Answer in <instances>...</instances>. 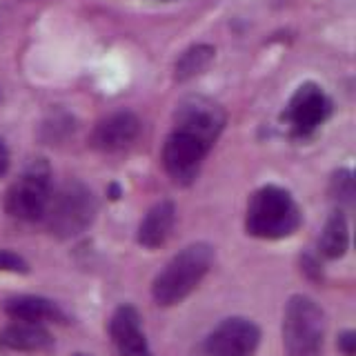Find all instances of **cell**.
Listing matches in <instances>:
<instances>
[{
    "instance_id": "8fae6325",
    "label": "cell",
    "mask_w": 356,
    "mask_h": 356,
    "mask_svg": "<svg viewBox=\"0 0 356 356\" xmlns=\"http://www.w3.org/2000/svg\"><path fill=\"white\" fill-rule=\"evenodd\" d=\"M140 120L131 111H116L109 114L94 127L92 134V147L105 154H116L127 149L129 145L138 138Z\"/></svg>"
},
{
    "instance_id": "7a4b0ae2",
    "label": "cell",
    "mask_w": 356,
    "mask_h": 356,
    "mask_svg": "<svg viewBox=\"0 0 356 356\" xmlns=\"http://www.w3.org/2000/svg\"><path fill=\"white\" fill-rule=\"evenodd\" d=\"M300 225H303V211L285 187L263 185L252 194L245 214V229L250 236L281 241L296 234Z\"/></svg>"
},
{
    "instance_id": "3957f363",
    "label": "cell",
    "mask_w": 356,
    "mask_h": 356,
    "mask_svg": "<svg viewBox=\"0 0 356 356\" xmlns=\"http://www.w3.org/2000/svg\"><path fill=\"white\" fill-rule=\"evenodd\" d=\"M96 214L98 200L94 192L81 181H72L51 192L42 220L51 236L67 241L81 236L87 227H92Z\"/></svg>"
},
{
    "instance_id": "e0dca14e",
    "label": "cell",
    "mask_w": 356,
    "mask_h": 356,
    "mask_svg": "<svg viewBox=\"0 0 356 356\" xmlns=\"http://www.w3.org/2000/svg\"><path fill=\"white\" fill-rule=\"evenodd\" d=\"M332 198L337 200L339 205H352L354 200V178L350 170H339L332 178Z\"/></svg>"
},
{
    "instance_id": "277c9868",
    "label": "cell",
    "mask_w": 356,
    "mask_h": 356,
    "mask_svg": "<svg viewBox=\"0 0 356 356\" xmlns=\"http://www.w3.org/2000/svg\"><path fill=\"white\" fill-rule=\"evenodd\" d=\"M325 341V312L314 298L294 294L283 312L285 356H321Z\"/></svg>"
},
{
    "instance_id": "7c38bea8",
    "label": "cell",
    "mask_w": 356,
    "mask_h": 356,
    "mask_svg": "<svg viewBox=\"0 0 356 356\" xmlns=\"http://www.w3.org/2000/svg\"><path fill=\"white\" fill-rule=\"evenodd\" d=\"M3 309L9 318L22 323H36V325H44V323H67V316L58 303L36 294L11 296L5 300Z\"/></svg>"
},
{
    "instance_id": "5b68a950",
    "label": "cell",
    "mask_w": 356,
    "mask_h": 356,
    "mask_svg": "<svg viewBox=\"0 0 356 356\" xmlns=\"http://www.w3.org/2000/svg\"><path fill=\"white\" fill-rule=\"evenodd\" d=\"M54 192L51 170L42 159L33 161L5 194V211L20 222L42 220Z\"/></svg>"
},
{
    "instance_id": "4fadbf2b",
    "label": "cell",
    "mask_w": 356,
    "mask_h": 356,
    "mask_svg": "<svg viewBox=\"0 0 356 356\" xmlns=\"http://www.w3.org/2000/svg\"><path fill=\"white\" fill-rule=\"evenodd\" d=\"M174 225H176V205L172 200H161L140 220L136 241L145 250H159L170 241Z\"/></svg>"
},
{
    "instance_id": "52a82bcc",
    "label": "cell",
    "mask_w": 356,
    "mask_h": 356,
    "mask_svg": "<svg viewBox=\"0 0 356 356\" xmlns=\"http://www.w3.org/2000/svg\"><path fill=\"white\" fill-rule=\"evenodd\" d=\"M209 149L211 145L192 136V134L174 129L163 145L165 172L170 174L176 185H192L200 174V167H203Z\"/></svg>"
},
{
    "instance_id": "ffe728a7",
    "label": "cell",
    "mask_w": 356,
    "mask_h": 356,
    "mask_svg": "<svg viewBox=\"0 0 356 356\" xmlns=\"http://www.w3.org/2000/svg\"><path fill=\"white\" fill-rule=\"evenodd\" d=\"M9 170V152L5 147V143L0 140V178H3Z\"/></svg>"
},
{
    "instance_id": "ac0fdd59",
    "label": "cell",
    "mask_w": 356,
    "mask_h": 356,
    "mask_svg": "<svg viewBox=\"0 0 356 356\" xmlns=\"http://www.w3.org/2000/svg\"><path fill=\"white\" fill-rule=\"evenodd\" d=\"M0 272H9V274H27L29 265L22 259L20 254L11 252V250H0Z\"/></svg>"
},
{
    "instance_id": "ba28073f",
    "label": "cell",
    "mask_w": 356,
    "mask_h": 356,
    "mask_svg": "<svg viewBox=\"0 0 356 356\" xmlns=\"http://www.w3.org/2000/svg\"><path fill=\"white\" fill-rule=\"evenodd\" d=\"M225 111L222 107L207 96H187L181 100L174 114V129L200 138L203 143L214 147L216 138L225 127Z\"/></svg>"
},
{
    "instance_id": "6da1fadb",
    "label": "cell",
    "mask_w": 356,
    "mask_h": 356,
    "mask_svg": "<svg viewBox=\"0 0 356 356\" xmlns=\"http://www.w3.org/2000/svg\"><path fill=\"white\" fill-rule=\"evenodd\" d=\"M214 259L216 254L209 243H192L174 254L152 283L154 303L161 307L183 303L203 283V278L214 265Z\"/></svg>"
},
{
    "instance_id": "2e32d148",
    "label": "cell",
    "mask_w": 356,
    "mask_h": 356,
    "mask_svg": "<svg viewBox=\"0 0 356 356\" xmlns=\"http://www.w3.org/2000/svg\"><path fill=\"white\" fill-rule=\"evenodd\" d=\"M214 58V49L209 44H196V47L187 49L176 63V78L178 81H187L196 74H200Z\"/></svg>"
},
{
    "instance_id": "30bf717a",
    "label": "cell",
    "mask_w": 356,
    "mask_h": 356,
    "mask_svg": "<svg viewBox=\"0 0 356 356\" xmlns=\"http://www.w3.org/2000/svg\"><path fill=\"white\" fill-rule=\"evenodd\" d=\"M109 337L118 356H154L145 337L140 312L129 303L114 309L109 318Z\"/></svg>"
},
{
    "instance_id": "9a60e30c",
    "label": "cell",
    "mask_w": 356,
    "mask_h": 356,
    "mask_svg": "<svg viewBox=\"0 0 356 356\" xmlns=\"http://www.w3.org/2000/svg\"><path fill=\"white\" fill-rule=\"evenodd\" d=\"M348 248H350V225L343 211L337 209L332 211L325 225H323L318 238V254L327 261H337L341 256H345Z\"/></svg>"
},
{
    "instance_id": "9c48e42d",
    "label": "cell",
    "mask_w": 356,
    "mask_h": 356,
    "mask_svg": "<svg viewBox=\"0 0 356 356\" xmlns=\"http://www.w3.org/2000/svg\"><path fill=\"white\" fill-rule=\"evenodd\" d=\"M332 114V103L323 87L316 83H303L287 105V120L296 136H309Z\"/></svg>"
},
{
    "instance_id": "8992f818",
    "label": "cell",
    "mask_w": 356,
    "mask_h": 356,
    "mask_svg": "<svg viewBox=\"0 0 356 356\" xmlns=\"http://www.w3.org/2000/svg\"><path fill=\"white\" fill-rule=\"evenodd\" d=\"M261 345V327L254 321L232 316L220 321L200 341L192 356H254Z\"/></svg>"
},
{
    "instance_id": "d6986e66",
    "label": "cell",
    "mask_w": 356,
    "mask_h": 356,
    "mask_svg": "<svg viewBox=\"0 0 356 356\" xmlns=\"http://www.w3.org/2000/svg\"><path fill=\"white\" fill-rule=\"evenodd\" d=\"M337 348L343 356H354L356 354V332L354 330H345L339 334Z\"/></svg>"
},
{
    "instance_id": "5bb4252c",
    "label": "cell",
    "mask_w": 356,
    "mask_h": 356,
    "mask_svg": "<svg viewBox=\"0 0 356 356\" xmlns=\"http://www.w3.org/2000/svg\"><path fill=\"white\" fill-rule=\"evenodd\" d=\"M54 348V337L44 325L14 321L0 330V350L5 352H47Z\"/></svg>"
},
{
    "instance_id": "44dd1931",
    "label": "cell",
    "mask_w": 356,
    "mask_h": 356,
    "mask_svg": "<svg viewBox=\"0 0 356 356\" xmlns=\"http://www.w3.org/2000/svg\"><path fill=\"white\" fill-rule=\"evenodd\" d=\"M74 356H89V354H74Z\"/></svg>"
}]
</instances>
